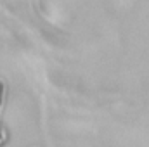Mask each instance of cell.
Instances as JSON below:
<instances>
[{
	"instance_id": "cell-1",
	"label": "cell",
	"mask_w": 149,
	"mask_h": 147,
	"mask_svg": "<svg viewBox=\"0 0 149 147\" xmlns=\"http://www.w3.org/2000/svg\"><path fill=\"white\" fill-rule=\"evenodd\" d=\"M5 97H7V94H5V85H3V81L0 80V147L7 146L9 144V140H10V133H9V130H7V126L3 125V119H2V116H3V109H5Z\"/></svg>"
}]
</instances>
